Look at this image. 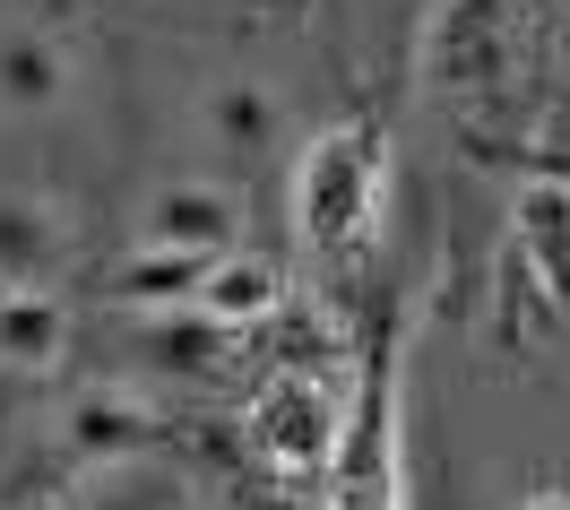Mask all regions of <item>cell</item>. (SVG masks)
<instances>
[{
	"mask_svg": "<svg viewBox=\"0 0 570 510\" xmlns=\"http://www.w3.org/2000/svg\"><path fill=\"white\" fill-rule=\"evenodd\" d=\"M381 183H390V165H381V139L372 130H321V139L303 147V165H294V225H303V243L321 259H355L372 243V225H381Z\"/></svg>",
	"mask_w": 570,
	"mask_h": 510,
	"instance_id": "1",
	"label": "cell"
},
{
	"mask_svg": "<svg viewBox=\"0 0 570 510\" xmlns=\"http://www.w3.org/2000/svg\"><path fill=\"white\" fill-rule=\"evenodd\" d=\"M415 70L441 105H493L519 78V0H432Z\"/></svg>",
	"mask_w": 570,
	"mask_h": 510,
	"instance_id": "2",
	"label": "cell"
},
{
	"mask_svg": "<svg viewBox=\"0 0 570 510\" xmlns=\"http://www.w3.org/2000/svg\"><path fill=\"white\" fill-rule=\"evenodd\" d=\"M337 510H397L406 502V415H397V328L363 355V390L346 399V441H337Z\"/></svg>",
	"mask_w": 570,
	"mask_h": 510,
	"instance_id": "3",
	"label": "cell"
},
{
	"mask_svg": "<svg viewBox=\"0 0 570 510\" xmlns=\"http://www.w3.org/2000/svg\"><path fill=\"white\" fill-rule=\"evenodd\" d=\"M250 441H259V459L285 475H321L337 459V441H346V390L321 381V372H277L259 406H250Z\"/></svg>",
	"mask_w": 570,
	"mask_h": 510,
	"instance_id": "4",
	"label": "cell"
},
{
	"mask_svg": "<svg viewBox=\"0 0 570 510\" xmlns=\"http://www.w3.org/2000/svg\"><path fill=\"white\" fill-rule=\"evenodd\" d=\"M234 243H243V199L225 183H199V174L147 190L139 234H130V252H174V259H216Z\"/></svg>",
	"mask_w": 570,
	"mask_h": 510,
	"instance_id": "5",
	"label": "cell"
},
{
	"mask_svg": "<svg viewBox=\"0 0 570 510\" xmlns=\"http://www.w3.org/2000/svg\"><path fill=\"white\" fill-rule=\"evenodd\" d=\"M78 105V52L61 27L43 18H9L0 27V121H52Z\"/></svg>",
	"mask_w": 570,
	"mask_h": 510,
	"instance_id": "6",
	"label": "cell"
},
{
	"mask_svg": "<svg viewBox=\"0 0 570 510\" xmlns=\"http://www.w3.org/2000/svg\"><path fill=\"white\" fill-rule=\"evenodd\" d=\"M70 243H78V225L52 190H36V183L0 190V294L52 286V277L70 268Z\"/></svg>",
	"mask_w": 570,
	"mask_h": 510,
	"instance_id": "7",
	"label": "cell"
},
{
	"mask_svg": "<svg viewBox=\"0 0 570 510\" xmlns=\"http://www.w3.org/2000/svg\"><path fill=\"white\" fill-rule=\"evenodd\" d=\"M510 252L528 259L544 303L570 312V183H553V174L519 183V199H510Z\"/></svg>",
	"mask_w": 570,
	"mask_h": 510,
	"instance_id": "8",
	"label": "cell"
},
{
	"mask_svg": "<svg viewBox=\"0 0 570 510\" xmlns=\"http://www.w3.org/2000/svg\"><path fill=\"white\" fill-rule=\"evenodd\" d=\"M277 121H285V96L268 87V78H208V96H199V130L216 139V156H234V165H250V156H268L277 147Z\"/></svg>",
	"mask_w": 570,
	"mask_h": 510,
	"instance_id": "9",
	"label": "cell"
},
{
	"mask_svg": "<svg viewBox=\"0 0 570 510\" xmlns=\"http://www.w3.org/2000/svg\"><path fill=\"white\" fill-rule=\"evenodd\" d=\"M285 303V277H277V259H259V252H216L208 259V277H199V294H190V312L208 328H250V321H268Z\"/></svg>",
	"mask_w": 570,
	"mask_h": 510,
	"instance_id": "10",
	"label": "cell"
},
{
	"mask_svg": "<svg viewBox=\"0 0 570 510\" xmlns=\"http://www.w3.org/2000/svg\"><path fill=\"white\" fill-rule=\"evenodd\" d=\"M61 441H70L87 468H105V459H139L147 441H156V415H147V399H130V390H78L70 415H61Z\"/></svg>",
	"mask_w": 570,
	"mask_h": 510,
	"instance_id": "11",
	"label": "cell"
},
{
	"mask_svg": "<svg viewBox=\"0 0 570 510\" xmlns=\"http://www.w3.org/2000/svg\"><path fill=\"white\" fill-rule=\"evenodd\" d=\"M61 355H70V303L52 286L0 294V364L9 372H61Z\"/></svg>",
	"mask_w": 570,
	"mask_h": 510,
	"instance_id": "12",
	"label": "cell"
},
{
	"mask_svg": "<svg viewBox=\"0 0 570 510\" xmlns=\"http://www.w3.org/2000/svg\"><path fill=\"white\" fill-rule=\"evenodd\" d=\"M78 510H190V484L156 450H139V459H105L78 475Z\"/></svg>",
	"mask_w": 570,
	"mask_h": 510,
	"instance_id": "13",
	"label": "cell"
},
{
	"mask_svg": "<svg viewBox=\"0 0 570 510\" xmlns=\"http://www.w3.org/2000/svg\"><path fill=\"white\" fill-rule=\"evenodd\" d=\"M208 277V259H174V252H130L105 277V303H130V312H190V294Z\"/></svg>",
	"mask_w": 570,
	"mask_h": 510,
	"instance_id": "14",
	"label": "cell"
},
{
	"mask_svg": "<svg viewBox=\"0 0 570 510\" xmlns=\"http://www.w3.org/2000/svg\"><path fill=\"white\" fill-rule=\"evenodd\" d=\"M519 510H570V493H562V484H535V493H528Z\"/></svg>",
	"mask_w": 570,
	"mask_h": 510,
	"instance_id": "15",
	"label": "cell"
},
{
	"mask_svg": "<svg viewBox=\"0 0 570 510\" xmlns=\"http://www.w3.org/2000/svg\"><path fill=\"white\" fill-rule=\"evenodd\" d=\"M259 510H312V502H294V493H277V502H259Z\"/></svg>",
	"mask_w": 570,
	"mask_h": 510,
	"instance_id": "16",
	"label": "cell"
}]
</instances>
